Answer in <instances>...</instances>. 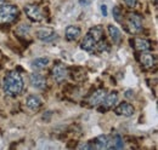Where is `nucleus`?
I'll return each mask as SVG.
<instances>
[{
	"label": "nucleus",
	"mask_w": 158,
	"mask_h": 150,
	"mask_svg": "<svg viewBox=\"0 0 158 150\" xmlns=\"http://www.w3.org/2000/svg\"><path fill=\"white\" fill-rule=\"evenodd\" d=\"M2 89L7 96H11V97L19 96L23 90V79L20 73L14 70L5 75L2 81Z\"/></svg>",
	"instance_id": "f257e3e1"
},
{
	"label": "nucleus",
	"mask_w": 158,
	"mask_h": 150,
	"mask_svg": "<svg viewBox=\"0 0 158 150\" xmlns=\"http://www.w3.org/2000/svg\"><path fill=\"white\" fill-rule=\"evenodd\" d=\"M19 16V9L11 4H2L0 6V24H9Z\"/></svg>",
	"instance_id": "f03ea898"
},
{
	"label": "nucleus",
	"mask_w": 158,
	"mask_h": 150,
	"mask_svg": "<svg viewBox=\"0 0 158 150\" xmlns=\"http://www.w3.org/2000/svg\"><path fill=\"white\" fill-rule=\"evenodd\" d=\"M24 12L28 16V18L33 21V22H41V21L45 19V15L38 5H34V4L26 5L24 6Z\"/></svg>",
	"instance_id": "7ed1b4c3"
},
{
	"label": "nucleus",
	"mask_w": 158,
	"mask_h": 150,
	"mask_svg": "<svg viewBox=\"0 0 158 150\" xmlns=\"http://www.w3.org/2000/svg\"><path fill=\"white\" fill-rule=\"evenodd\" d=\"M127 27H128V30L133 34L140 33L142 30V19L138 14H130L128 15Z\"/></svg>",
	"instance_id": "20e7f679"
},
{
	"label": "nucleus",
	"mask_w": 158,
	"mask_h": 150,
	"mask_svg": "<svg viewBox=\"0 0 158 150\" xmlns=\"http://www.w3.org/2000/svg\"><path fill=\"white\" fill-rule=\"evenodd\" d=\"M107 94V91L105 89H100V90H96L95 92L90 94V97L88 98V103L90 107H98L102 103V101L105 99Z\"/></svg>",
	"instance_id": "39448f33"
},
{
	"label": "nucleus",
	"mask_w": 158,
	"mask_h": 150,
	"mask_svg": "<svg viewBox=\"0 0 158 150\" xmlns=\"http://www.w3.org/2000/svg\"><path fill=\"white\" fill-rule=\"evenodd\" d=\"M52 76L57 82H62L68 77V69L64 64L59 63L52 68Z\"/></svg>",
	"instance_id": "423d86ee"
},
{
	"label": "nucleus",
	"mask_w": 158,
	"mask_h": 150,
	"mask_svg": "<svg viewBox=\"0 0 158 150\" xmlns=\"http://www.w3.org/2000/svg\"><path fill=\"white\" fill-rule=\"evenodd\" d=\"M139 59H140V63L142 64V67H145L146 69H152L156 65V57L148 51L141 52Z\"/></svg>",
	"instance_id": "0eeeda50"
},
{
	"label": "nucleus",
	"mask_w": 158,
	"mask_h": 150,
	"mask_svg": "<svg viewBox=\"0 0 158 150\" xmlns=\"http://www.w3.org/2000/svg\"><path fill=\"white\" fill-rule=\"evenodd\" d=\"M108 142H110V136H99L96 139L89 142L90 149H108Z\"/></svg>",
	"instance_id": "6e6552de"
},
{
	"label": "nucleus",
	"mask_w": 158,
	"mask_h": 150,
	"mask_svg": "<svg viewBox=\"0 0 158 150\" xmlns=\"http://www.w3.org/2000/svg\"><path fill=\"white\" fill-rule=\"evenodd\" d=\"M114 112H116L117 115H120V116H127V117H128V116L134 115L135 109H134V107H133L130 103L123 102V103L118 104V105L114 108Z\"/></svg>",
	"instance_id": "1a4fd4ad"
},
{
	"label": "nucleus",
	"mask_w": 158,
	"mask_h": 150,
	"mask_svg": "<svg viewBox=\"0 0 158 150\" xmlns=\"http://www.w3.org/2000/svg\"><path fill=\"white\" fill-rule=\"evenodd\" d=\"M96 45H98V41L88 33V34L84 37V39H83V41H81V44H80V47H81L84 51H86V52H94L95 49H96Z\"/></svg>",
	"instance_id": "9d476101"
},
{
	"label": "nucleus",
	"mask_w": 158,
	"mask_h": 150,
	"mask_svg": "<svg viewBox=\"0 0 158 150\" xmlns=\"http://www.w3.org/2000/svg\"><path fill=\"white\" fill-rule=\"evenodd\" d=\"M117 101H118V92L113 91L111 93L106 94V97H105V99L102 101L101 104H102V107H103L105 110H108V109H111V108H113L116 105Z\"/></svg>",
	"instance_id": "9b49d317"
},
{
	"label": "nucleus",
	"mask_w": 158,
	"mask_h": 150,
	"mask_svg": "<svg viewBox=\"0 0 158 150\" xmlns=\"http://www.w3.org/2000/svg\"><path fill=\"white\" fill-rule=\"evenodd\" d=\"M29 79H31V84L33 87H35L38 90H44L46 87V80L41 74H38V73L31 74Z\"/></svg>",
	"instance_id": "f8f14e48"
},
{
	"label": "nucleus",
	"mask_w": 158,
	"mask_h": 150,
	"mask_svg": "<svg viewBox=\"0 0 158 150\" xmlns=\"http://www.w3.org/2000/svg\"><path fill=\"white\" fill-rule=\"evenodd\" d=\"M81 34L80 28L77 26H68L66 28V39L68 41H76Z\"/></svg>",
	"instance_id": "ddd939ff"
},
{
	"label": "nucleus",
	"mask_w": 158,
	"mask_h": 150,
	"mask_svg": "<svg viewBox=\"0 0 158 150\" xmlns=\"http://www.w3.org/2000/svg\"><path fill=\"white\" fill-rule=\"evenodd\" d=\"M55 35H56V33L54 32V29L48 28V27L39 28V29L37 30V37L39 38L40 40H44V41H49V40H51Z\"/></svg>",
	"instance_id": "4468645a"
},
{
	"label": "nucleus",
	"mask_w": 158,
	"mask_h": 150,
	"mask_svg": "<svg viewBox=\"0 0 158 150\" xmlns=\"http://www.w3.org/2000/svg\"><path fill=\"white\" fill-rule=\"evenodd\" d=\"M134 47L139 52H143V51H148L151 49V42L146 39H141V38H136L134 40Z\"/></svg>",
	"instance_id": "2eb2a0df"
},
{
	"label": "nucleus",
	"mask_w": 158,
	"mask_h": 150,
	"mask_svg": "<svg viewBox=\"0 0 158 150\" xmlns=\"http://www.w3.org/2000/svg\"><path fill=\"white\" fill-rule=\"evenodd\" d=\"M123 148H124V142L119 134H114L110 137L108 149H123Z\"/></svg>",
	"instance_id": "dca6fc26"
},
{
	"label": "nucleus",
	"mask_w": 158,
	"mask_h": 150,
	"mask_svg": "<svg viewBox=\"0 0 158 150\" xmlns=\"http://www.w3.org/2000/svg\"><path fill=\"white\" fill-rule=\"evenodd\" d=\"M26 104H27V107L31 110L37 112V110H39L40 107H41V99H40L39 97H37V96H29L27 98V101H26Z\"/></svg>",
	"instance_id": "f3484780"
},
{
	"label": "nucleus",
	"mask_w": 158,
	"mask_h": 150,
	"mask_svg": "<svg viewBox=\"0 0 158 150\" xmlns=\"http://www.w3.org/2000/svg\"><path fill=\"white\" fill-rule=\"evenodd\" d=\"M108 34L113 44H119L122 41V33L116 26H108Z\"/></svg>",
	"instance_id": "a211bd4d"
},
{
	"label": "nucleus",
	"mask_w": 158,
	"mask_h": 150,
	"mask_svg": "<svg viewBox=\"0 0 158 150\" xmlns=\"http://www.w3.org/2000/svg\"><path fill=\"white\" fill-rule=\"evenodd\" d=\"M91 37L94 38L98 42H99L100 40H102L103 39V28L101 27V26H96V27H93L89 32H88Z\"/></svg>",
	"instance_id": "6ab92c4d"
},
{
	"label": "nucleus",
	"mask_w": 158,
	"mask_h": 150,
	"mask_svg": "<svg viewBox=\"0 0 158 150\" xmlns=\"http://www.w3.org/2000/svg\"><path fill=\"white\" fill-rule=\"evenodd\" d=\"M48 64H49V58H46V57L37 58L32 62V67L34 69H44V68L48 67Z\"/></svg>",
	"instance_id": "aec40b11"
},
{
	"label": "nucleus",
	"mask_w": 158,
	"mask_h": 150,
	"mask_svg": "<svg viewBox=\"0 0 158 150\" xmlns=\"http://www.w3.org/2000/svg\"><path fill=\"white\" fill-rule=\"evenodd\" d=\"M113 17H114V19L118 22V23H122V11H120V9H119V6H114L113 7Z\"/></svg>",
	"instance_id": "412c9836"
},
{
	"label": "nucleus",
	"mask_w": 158,
	"mask_h": 150,
	"mask_svg": "<svg viewBox=\"0 0 158 150\" xmlns=\"http://www.w3.org/2000/svg\"><path fill=\"white\" fill-rule=\"evenodd\" d=\"M124 2H125V5H127L128 7L133 9V7H135V5H136L138 0H124Z\"/></svg>",
	"instance_id": "4be33fe9"
},
{
	"label": "nucleus",
	"mask_w": 158,
	"mask_h": 150,
	"mask_svg": "<svg viewBox=\"0 0 158 150\" xmlns=\"http://www.w3.org/2000/svg\"><path fill=\"white\" fill-rule=\"evenodd\" d=\"M78 149H86V150H89V149H90V144H89V142H88V143H84V144H81V145H79Z\"/></svg>",
	"instance_id": "5701e85b"
},
{
	"label": "nucleus",
	"mask_w": 158,
	"mask_h": 150,
	"mask_svg": "<svg viewBox=\"0 0 158 150\" xmlns=\"http://www.w3.org/2000/svg\"><path fill=\"white\" fill-rule=\"evenodd\" d=\"M101 12L103 16H107V6L106 5H101Z\"/></svg>",
	"instance_id": "b1692460"
},
{
	"label": "nucleus",
	"mask_w": 158,
	"mask_h": 150,
	"mask_svg": "<svg viewBox=\"0 0 158 150\" xmlns=\"http://www.w3.org/2000/svg\"><path fill=\"white\" fill-rule=\"evenodd\" d=\"M131 93H133V91H131V90H129V91H127L125 96H127L128 98H130V97H133V96H134V94H131Z\"/></svg>",
	"instance_id": "393cba45"
},
{
	"label": "nucleus",
	"mask_w": 158,
	"mask_h": 150,
	"mask_svg": "<svg viewBox=\"0 0 158 150\" xmlns=\"http://www.w3.org/2000/svg\"><path fill=\"white\" fill-rule=\"evenodd\" d=\"M2 4H5V0H0V6H1Z\"/></svg>",
	"instance_id": "a878e982"
}]
</instances>
